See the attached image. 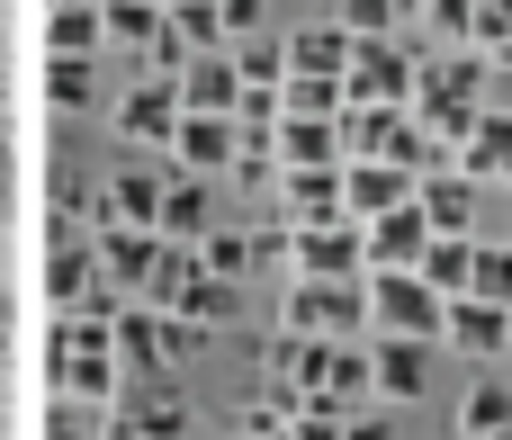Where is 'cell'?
<instances>
[{
	"instance_id": "1",
	"label": "cell",
	"mask_w": 512,
	"mask_h": 440,
	"mask_svg": "<svg viewBox=\"0 0 512 440\" xmlns=\"http://www.w3.org/2000/svg\"><path fill=\"white\" fill-rule=\"evenodd\" d=\"M144 306H162L171 324H189V333H198V324H225V315H234V279H216L198 252H180V243H171V252H162V270H153V288H144Z\"/></svg>"
},
{
	"instance_id": "2",
	"label": "cell",
	"mask_w": 512,
	"mask_h": 440,
	"mask_svg": "<svg viewBox=\"0 0 512 440\" xmlns=\"http://www.w3.org/2000/svg\"><path fill=\"white\" fill-rule=\"evenodd\" d=\"M369 324H378V333H414V342H441L450 297H441L423 270H369Z\"/></svg>"
},
{
	"instance_id": "3",
	"label": "cell",
	"mask_w": 512,
	"mask_h": 440,
	"mask_svg": "<svg viewBox=\"0 0 512 440\" xmlns=\"http://www.w3.org/2000/svg\"><path fill=\"white\" fill-rule=\"evenodd\" d=\"M360 324H369V279H297L288 288V333L360 342Z\"/></svg>"
},
{
	"instance_id": "4",
	"label": "cell",
	"mask_w": 512,
	"mask_h": 440,
	"mask_svg": "<svg viewBox=\"0 0 512 440\" xmlns=\"http://www.w3.org/2000/svg\"><path fill=\"white\" fill-rule=\"evenodd\" d=\"M414 90H423V63L396 36H351V99L360 108H414Z\"/></svg>"
},
{
	"instance_id": "5",
	"label": "cell",
	"mask_w": 512,
	"mask_h": 440,
	"mask_svg": "<svg viewBox=\"0 0 512 440\" xmlns=\"http://www.w3.org/2000/svg\"><path fill=\"white\" fill-rule=\"evenodd\" d=\"M288 270H297V279H369V234H360V216L288 225Z\"/></svg>"
},
{
	"instance_id": "6",
	"label": "cell",
	"mask_w": 512,
	"mask_h": 440,
	"mask_svg": "<svg viewBox=\"0 0 512 440\" xmlns=\"http://www.w3.org/2000/svg\"><path fill=\"white\" fill-rule=\"evenodd\" d=\"M90 252H99V270H108V288H117V297H144L171 243H162L153 225H99V234H90Z\"/></svg>"
},
{
	"instance_id": "7",
	"label": "cell",
	"mask_w": 512,
	"mask_h": 440,
	"mask_svg": "<svg viewBox=\"0 0 512 440\" xmlns=\"http://www.w3.org/2000/svg\"><path fill=\"white\" fill-rule=\"evenodd\" d=\"M432 351H441V342H414V333H378V342H369V387H378L387 405H414V396L432 387Z\"/></svg>"
},
{
	"instance_id": "8",
	"label": "cell",
	"mask_w": 512,
	"mask_h": 440,
	"mask_svg": "<svg viewBox=\"0 0 512 440\" xmlns=\"http://www.w3.org/2000/svg\"><path fill=\"white\" fill-rule=\"evenodd\" d=\"M234 153H243V126L234 117H189L180 108V135H171V171L180 180H216Z\"/></svg>"
},
{
	"instance_id": "9",
	"label": "cell",
	"mask_w": 512,
	"mask_h": 440,
	"mask_svg": "<svg viewBox=\"0 0 512 440\" xmlns=\"http://www.w3.org/2000/svg\"><path fill=\"white\" fill-rule=\"evenodd\" d=\"M360 234H369V270H423V252H432V216H423V198L369 216Z\"/></svg>"
},
{
	"instance_id": "10",
	"label": "cell",
	"mask_w": 512,
	"mask_h": 440,
	"mask_svg": "<svg viewBox=\"0 0 512 440\" xmlns=\"http://www.w3.org/2000/svg\"><path fill=\"white\" fill-rule=\"evenodd\" d=\"M441 342L495 369V360L512 351V306H486V297H450V324H441Z\"/></svg>"
},
{
	"instance_id": "11",
	"label": "cell",
	"mask_w": 512,
	"mask_h": 440,
	"mask_svg": "<svg viewBox=\"0 0 512 440\" xmlns=\"http://www.w3.org/2000/svg\"><path fill=\"white\" fill-rule=\"evenodd\" d=\"M171 90H180L189 117H234V108H243V72H234V54H189Z\"/></svg>"
},
{
	"instance_id": "12",
	"label": "cell",
	"mask_w": 512,
	"mask_h": 440,
	"mask_svg": "<svg viewBox=\"0 0 512 440\" xmlns=\"http://www.w3.org/2000/svg\"><path fill=\"white\" fill-rule=\"evenodd\" d=\"M351 144H342V117H288L279 108V171H342Z\"/></svg>"
},
{
	"instance_id": "13",
	"label": "cell",
	"mask_w": 512,
	"mask_h": 440,
	"mask_svg": "<svg viewBox=\"0 0 512 440\" xmlns=\"http://www.w3.org/2000/svg\"><path fill=\"white\" fill-rule=\"evenodd\" d=\"M117 126H126V144H162L171 153V135H180V90L153 72V81H135L126 99H117Z\"/></svg>"
},
{
	"instance_id": "14",
	"label": "cell",
	"mask_w": 512,
	"mask_h": 440,
	"mask_svg": "<svg viewBox=\"0 0 512 440\" xmlns=\"http://www.w3.org/2000/svg\"><path fill=\"white\" fill-rule=\"evenodd\" d=\"M414 189H423V180H414V171H396V162H369V153H351V162H342V198H351V216H360V225H369V216H387V207H405Z\"/></svg>"
},
{
	"instance_id": "15",
	"label": "cell",
	"mask_w": 512,
	"mask_h": 440,
	"mask_svg": "<svg viewBox=\"0 0 512 440\" xmlns=\"http://www.w3.org/2000/svg\"><path fill=\"white\" fill-rule=\"evenodd\" d=\"M459 171H468L477 189H486V180H512V108H504V99L459 135Z\"/></svg>"
},
{
	"instance_id": "16",
	"label": "cell",
	"mask_w": 512,
	"mask_h": 440,
	"mask_svg": "<svg viewBox=\"0 0 512 440\" xmlns=\"http://www.w3.org/2000/svg\"><path fill=\"white\" fill-rule=\"evenodd\" d=\"M279 207H288V225H333V216H351L342 171H279Z\"/></svg>"
},
{
	"instance_id": "17",
	"label": "cell",
	"mask_w": 512,
	"mask_h": 440,
	"mask_svg": "<svg viewBox=\"0 0 512 440\" xmlns=\"http://www.w3.org/2000/svg\"><path fill=\"white\" fill-rule=\"evenodd\" d=\"M423 216H432V234H477V180L450 162V171H423Z\"/></svg>"
},
{
	"instance_id": "18",
	"label": "cell",
	"mask_w": 512,
	"mask_h": 440,
	"mask_svg": "<svg viewBox=\"0 0 512 440\" xmlns=\"http://www.w3.org/2000/svg\"><path fill=\"white\" fill-rule=\"evenodd\" d=\"M162 243H180V252H198L207 234H216V207H207V180H171L162 189V225H153Z\"/></svg>"
},
{
	"instance_id": "19",
	"label": "cell",
	"mask_w": 512,
	"mask_h": 440,
	"mask_svg": "<svg viewBox=\"0 0 512 440\" xmlns=\"http://www.w3.org/2000/svg\"><path fill=\"white\" fill-rule=\"evenodd\" d=\"M504 432H512V378L477 369L468 396H459V440H504Z\"/></svg>"
},
{
	"instance_id": "20",
	"label": "cell",
	"mask_w": 512,
	"mask_h": 440,
	"mask_svg": "<svg viewBox=\"0 0 512 440\" xmlns=\"http://www.w3.org/2000/svg\"><path fill=\"white\" fill-rule=\"evenodd\" d=\"M288 72L351 81V36H342V18H324V27H297V36H288Z\"/></svg>"
},
{
	"instance_id": "21",
	"label": "cell",
	"mask_w": 512,
	"mask_h": 440,
	"mask_svg": "<svg viewBox=\"0 0 512 440\" xmlns=\"http://www.w3.org/2000/svg\"><path fill=\"white\" fill-rule=\"evenodd\" d=\"M162 189H171V180H153V171H117L108 198H99V225H162ZM99 225H90V234H99Z\"/></svg>"
},
{
	"instance_id": "22",
	"label": "cell",
	"mask_w": 512,
	"mask_h": 440,
	"mask_svg": "<svg viewBox=\"0 0 512 440\" xmlns=\"http://www.w3.org/2000/svg\"><path fill=\"white\" fill-rule=\"evenodd\" d=\"M99 99V63L90 54H45V108L54 117H81Z\"/></svg>"
},
{
	"instance_id": "23",
	"label": "cell",
	"mask_w": 512,
	"mask_h": 440,
	"mask_svg": "<svg viewBox=\"0 0 512 440\" xmlns=\"http://www.w3.org/2000/svg\"><path fill=\"white\" fill-rule=\"evenodd\" d=\"M99 27H108V45L153 54V45H162V27H171V9H162V0H99Z\"/></svg>"
},
{
	"instance_id": "24",
	"label": "cell",
	"mask_w": 512,
	"mask_h": 440,
	"mask_svg": "<svg viewBox=\"0 0 512 440\" xmlns=\"http://www.w3.org/2000/svg\"><path fill=\"white\" fill-rule=\"evenodd\" d=\"M108 27H99V0H72V9H45V54H99Z\"/></svg>"
},
{
	"instance_id": "25",
	"label": "cell",
	"mask_w": 512,
	"mask_h": 440,
	"mask_svg": "<svg viewBox=\"0 0 512 440\" xmlns=\"http://www.w3.org/2000/svg\"><path fill=\"white\" fill-rule=\"evenodd\" d=\"M468 270H477V234H432V252H423V279H432L441 297H468Z\"/></svg>"
},
{
	"instance_id": "26",
	"label": "cell",
	"mask_w": 512,
	"mask_h": 440,
	"mask_svg": "<svg viewBox=\"0 0 512 440\" xmlns=\"http://www.w3.org/2000/svg\"><path fill=\"white\" fill-rule=\"evenodd\" d=\"M171 36L189 54H225V9L216 0H171Z\"/></svg>"
},
{
	"instance_id": "27",
	"label": "cell",
	"mask_w": 512,
	"mask_h": 440,
	"mask_svg": "<svg viewBox=\"0 0 512 440\" xmlns=\"http://www.w3.org/2000/svg\"><path fill=\"white\" fill-rule=\"evenodd\" d=\"M198 261H207L216 279H243V270H252L261 252H252V234H243V225H225V216H216V234L198 243Z\"/></svg>"
},
{
	"instance_id": "28",
	"label": "cell",
	"mask_w": 512,
	"mask_h": 440,
	"mask_svg": "<svg viewBox=\"0 0 512 440\" xmlns=\"http://www.w3.org/2000/svg\"><path fill=\"white\" fill-rule=\"evenodd\" d=\"M468 297H486V306H512V243H477Z\"/></svg>"
},
{
	"instance_id": "29",
	"label": "cell",
	"mask_w": 512,
	"mask_h": 440,
	"mask_svg": "<svg viewBox=\"0 0 512 440\" xmlns=\"http://www.w3.org/2000/svg\"><path fill=\"white\" fill-rule=\"evenodd\" d=\"M405 0H342V36H396Z\"/></svg>"
},
{
	"instance_id": "30",
	"label": "cell",
	"mask_w": 512,
	"mask_h": 440,
	"mask_svg": "<svg viewBox=\"0 0 512 440\" xmlns=\"http://www.w3.org/2000/svg\"><path fill=\"white\" fill-rule=\"evenodd\" d=\"M423 9V27H441V36H477V9L486 0H414Z\"/></svg>"
},
{
	"instance_id": "31",
	"label": "cell",
	"mask_w": 512,
	"mask_h": 440,
	"mask_svg": "<svg viewBox=\"0 0 512 440\" xmlns=\"http://www.w3.org/2000/svg\"><path fill=\"white\" fill-rule=\"evenodd\" d=\"M45 440H90V423H81V405H63V396H54V414H45Z\"/></svg>"
},
{
	"instance_id": "32",
	"label": "cell",
	"mask_w": 512,
	"mask_h": 440,
	"mask_svg": "<svg viewBox=\"0 0 512 440\" xmlns=\"http://www.w3.org/2000/svg\"><path fill=\"white\" fill-rule=\"evenodd\" d=\"M216 9H225V36H252V27H261V9H270V0H216Z\"/></svg>"
},
{
	"instance_id": "33",
	"label": "cell",
	"mask_w": 512,
	"mask_h": 440,
	"mask_svg": "<svg viewBox=\"0 0 512 440\" xmlns=\"http://www.w3.org/2000/svg\"><path fill=\"white\" fill-rule=\"evenodd\" d=\"M252 440H297V423L288 414H252Z\"/></svg>"
},
{
	"instance_id": "34",
	"label": "cell",
	"mask_w": 512,
	"mask_h": 440,
	"mask_svg": "<svg viewBox=\"0 0 512 440\" xmlns=\"http://www.w3.org/2000/svg\"><path fill=\"white\" fill-rule=\"evenodd\" d=\"M342 440H396V432H387L378 414H360V423H342Z\"/></svg>"
},
{
	"instance_id": "35",
	"label": "cell",
	"mask_w": 512,
	"mask_h": 440,
	"mask_svg": "<svg viewBox=\"0 0 512 440\" xmlns=\"http://www.w3.org/2000/svg\"><path fill=\"white\" fill-rule=\"evenodd\" d=\"M162 9H171V0H162Z\"/></svg>"
},
{
	"instance_id": "36",
	"label": "cell",
	"mask_w": 512,
	"mask_h": 440,
	"mask_svg": "<svg viewBox=\"0 0 512 440\" xmlns=\"http://www.w3.org/2000/svg\"><path fill=\"white\" fill-rule=\"evenodd\" d=\"M504 440H512V432H504Z\"/></svg>"
}]
</instances>
